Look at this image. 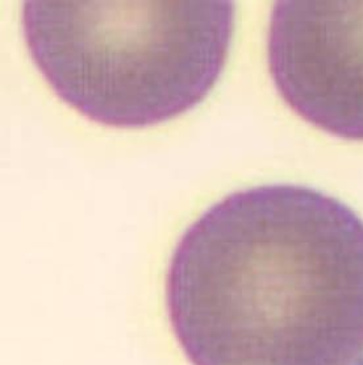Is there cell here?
I'll return each mask as SVG.
<instances>
[{
    "instance_id": "1",
    "label": "cell",
    "mask_w": 363,
    "mask_h": 365,
    "mask_svg": "<svg viewBox=\"0 0 363 365\" xmlns=\"http://www.w3.org/2000/svg\"><path fill=\"white\" fill-rule=\"evenodd\" d=\"M166 302L194 365H357L363 220L305 186L233 192L182 236Z\"/></svg>"
},
{
    "instance_id": "3",
    "label": "cell",
    "mask_w": 363,
    "mask_h": 365,
    "mask_svg": "<svg viewBox=\"0 0 363 365\" xmlns=\"http://www.w3.org/2000/svg\"><path fill=\"white\" fill-rule=\"evenodd\" d=\"M268 57L295 113L338 138L363 140V1H277Z\"/></svg>"
},
{
    "instance_id": "2",
    "label": "cell",
    "mask_w": 363,
    "mask_h": 365,
    "mask_svg": "<svg viewBox=\"0 0 363 365\" xmlns=\"http://www.w3.org/2000/svg\"><path fill=\"white\" fill-rule=\"evenodd\" d=\"M233 1H26L36 66L90 120L141 128L208 96L224 69Z\"/></svg>"
}]
</instances>
